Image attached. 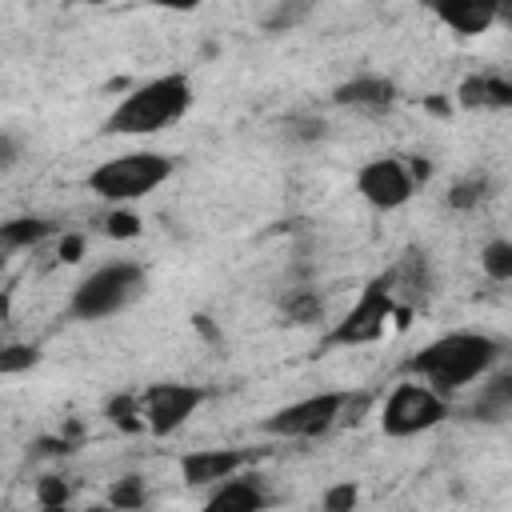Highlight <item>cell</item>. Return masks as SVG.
<instances>
[{"mask_svg": "<svg viewBox=\"0 0 512 512\" xmlns=\"http://www.w3.org/2000/svg\"><path fill=\"white\" fill-rule=\"evenodd\" d=\"M504 356V344L488 332H448L424 344L416 356L404 360L408 376H420L436 396L460 392L464 384L492 372V364Z\"/></svg>", "mask_w": 512, "mask_h": 512, "instance_id": "obj_1", "label": "cell"}, {"mask_svg": "<svg viewBox=\"0 0 512 512\" xmlns=\"http://www.w3.org/2000/svg\"><path fill=\"white\" fill-rule=\"evenodd\" d=\"M188 104H192L188 76L168 72V76H156V80L132 88L104 120V132L108 136H152L168 124H176L188 112Z\"/></svg>", "mask_w": 512, "mask_h": 512, "instance_id": "obj_2", "label": "cell"}, {"mask_svg": "<svg viewBox=\"0 0 512 512\" xmlns=\"http://www.w3.org/2000/svg\"><path fill=\"white\" fill-rule=\"evenodd\" d=\"M144 268L132 264V260H116V264H104L96 272H88L72 300H68V312L76 320H108L116 312H124L128 304H136L144 296Z\"/></svg>", "mask_w": 512, "mask_h": 512, "instance_id": "obj_3", "label": "cell"}, {"mask_svg": "<svg viewBox=\"0 0 512 512\" xmlns=\"http://www.w3.org/2000/svg\"><path fill=\"white\" fill-rule=\"evenodd\" d=\"M168 176H172V156H164V152H124V156L104 160V164L88 176V188H92L100 200L128 204V200L148 196V192H152L156 184H164Z\"/></svg>", "mask_w": 512, "mask_h": 512, "instance_id": "obj_4", "label": "cell"}, {"mask_svg": "<svg viewBox=\"0 0 512 512\" xmlns=\"http://www.w3.org/2000/svg\"><path fill=\"white\" fill-rule=\"evenodd\" d=\"M396 312V300H392V288H388V276H376L364 284L360 300L344 312V320H336V328L324 336L328 348H352V344H372L384 336L388 320Z\"/></svg>", "mask_w": 512, "mask_h": 512, "instance_id": "obj_5", "label": "cell"}, {"mask_svg": "<svg viewBox=\"0 0 512 512\" xmlns=\"http://www.w3.org/2000/svg\"><path fill=\"white\" fill-rule=\"evenodd\" d=\"M448 416V400L436 396L428 384H396L392 396L384 400L380 412V428L384 436H420L428 428H436Z\"/></svg>", "mask_w": 512, "mask_h": 512, "instance_id": "obj_6", "label": "cell"}, {"mask_svg": "<svg viewBox=\"0 0 512 512\" xmlns=\"http://www.w3.org/2000/svg\"><path fill=\"white\" fill-rule=\"evenodd\" d=\"M348 404V392H316V396H304L288 408H276L272 416H264V432L268 436H320L328 432L332 424H340V412Z\"/></svg>", "mask_w": 512, "mask_h": 512, "instance_id": "obj_7", "label": "cell"}, {"mask_svg": "<svg viewBox=\"0 0 512 512\" xmlns=\"http://www.w3.org/2000/svg\"><path fill=\"white\" fill-rule=\"evenodd\" d=\"M200 404H204V388H196V384H152L140 396L144 428L156 436H172Z\"/></svg>", "mask_w": 512, "mask_h": 512, "instance_id": "obj_8", "label": "cell"}, {"mask_svg": "<svg viewBox=\"0 0 512 512\" xmlns=\"http://www.w3.org/2000/svg\"><path fill=\"white\" fill-rule=\"evenodd\" d=\"M356 192H360L372 208L392 212V208H400V204L412 200L416 184H412L404 160H396V156H376V160H368V164L356 172Z\"/></svg>", "mask_w": 512, "mask_h": 512, "instance_id": "obj_9", "label": "cell"}, {"mask_svg": "<svg viewBox=\"0 0 512 512\" xmlns=\"http://www.w3.org/2000/svg\"><path fill=\"white\" fill-rule=\"evenodd\" d=\"M384 276H388L392 300H400L404 308H416L432 296V264H428L424 248H408Z\"/></svg>", "mask_w": 512, "mask_h": 512, "instance_id": "obj_10", "label": "cell"}, {"mask_svg": "<svg viewBox=\"0 0 512 512\" xmlns=\"http://www.w3.org/2000/svg\"><path fill=\"white\" fill-rule=\"evenodd\" d=\"M244 460H248V452H240V448H200L180 460V476L188 488L224 484L228 476H236L244 468Z\"/></svg>", "mask_w": 512, "mask_h": 512, "instance_id": "obj_11", "label": "cell"}, {"mask_svg": "<svg viewBox=\"0 0 512 512\" xmlns=\"http://www.w3.org/2000/svg\"><path fill=\"white\" fill-rule=\"evenodd\" d=\"M332 100H336V104H344V108L384 112V108L396 100V84H392L388 76H372V72H364V76L344 80V84L332 92Z\"/></svg>", "mask_w": 512, "mask_h": 512, "instance_id": "obj_12", "label": "cell"}, {"mask_svg": "<svg viewBox=\"0 0 512 512\" xmlns=\"http://www.w3.org/2000/svg\"><path fill=\"white\" fill-rule=\"evenodd\" d=\"M268 504L264 488L256 476H228L208 500L200 512H260Z\"/></svg>", "mask_w": 512, "mask_h": 512, "instance_id": "obj_13", "label": "cell"}, {"mask_svg": "<svg viewBox=\"0 0 512 512\" xmlns=\"http://www.w3.org/2000/svg\"><path fill=\"white\" fill-rule=\"evenodd\" d=\"M456 36H480L492 28V20L500 16V8L492 0H448V4H436L432 8Z\"/></svg>", "mask_w": 512, "mask_h": 512, "instance_id": "obj_14", "label": "cell"}, {"mask_svg": "<svg viewBox=\"0 0 512 512\" xmlns=\"http://www.w3.org/2000/svg\"><path fill=\"white\" fill-rule=\"evenodd\" d=\"M52 232H56V224L44 220V216H16V220H4V224H0V268H4L16 252L36 248L40 240H48Z\"/></svg>", "mask_w": 512, "mask_h": 512, "instance_id": "obj_15", "label": "cell"}, {"mask_svg": "<svg viewBox=\"0 0 512 512\" xmlns=\"http://www.w3.org/2000/svg\"><path fill=\"white\" fill-rule=\"evenodd\" d=\"M468 416H472V420H484V424L508 420V416H512V372L492 376V380L480 388V396L468 404Z\"/></svg>", "mask_w": 512, "mask_h": 512, "instance_id": "obj_16", "label": "cell"}, {"mask_svg": "<svg viewBox=\"0 0 512 512\" xmlns=\"http://www.w3.org/2000/svg\"><path fill=\"white\" fill-rule=\"evenodd\" d=\"M460 104L464 108H508L512 104V84L504 76H468L460 84Z\"/></svg>", "mask_w": 512, "mask_h": 512, "instance_id": "obj_17", "label": "cell"}, {"mask_svg": "<svg viewBox=\"0 0 512 512\" xmlns=\"http://www.w3.org/2000/svg\"><path fill=\"white\" fill-rule=\"evenodd\" d=\"M280 312H284V320L296 324V328L316 324V320H324V296H320L316 288H292V292L280 300Z\"/></svg>", "mask_w": 512, "mask_h": 512, "instance_id": "obj_18", "label": "cell"}, {"mask_svg": "<svg viewBox=\"0 0 512 512\" xmlns=\"http://www.w3.org/2000/svg\"><path fill=\"white\" fill-rule=\"evenodd\" d=\"M104 416H108V424L120 428V432H140V428H144V408H140V400L128 396V392L112 396V400L104 404Z\"/></svg>", "mask_w": 512, "mask_h": 512, "instance_id": "obj_19", "label": "cell"}, {"mask_svg": "<svg viewBox=\"0 0 512 512\" xmlns=\"http://www.w3.org/2000/svg\"><path fill=\"white\" fill-rule=\"evenodd\" d=\"M144 500H148V488L140 476H120L108 492V508H116V512H140Z\"/></svg>", "mask_w": 512, "mask_h": 512, "instance_id": "obj_20", "label": "cell"}, {"mask_svg": "<svg viewBox=\"0 0 512 512\" xmlns=\"http://www.w3.org/2000/svg\"><path fill=\"white\" fill-rule=\"evenodd\" d=\"M480 268L488 280H512V244L508 240H488L480 252Z\"/></svg>", "mask_w": 512, "mask_h": 512, "instance_id": "obj_21", "label": "cell"}, {"mask_svg": "<svg viewBox=\"0 0 512 512\" xmlns=\"http://www.w3.org/2000/svg\"><path fill=\"white\" fill-rule=\"evenodd\" d=\"M484 196H488V176H464V180H456V184L448 188V208L468 212V208H476Z\"/></svg>", "mask_w": 512, "mask_h": 512, "instance_id": "obj_22", "label": "cell"}, {"mask_svg": "<svg viewBox=\"0 0 512 512\" xmlns=\"http://www.w3.org/2000/svg\"><path fill=\"white\" fill-rule=\"evenodd\" d=\"M40 360L36 344H4L0 348V376H20Z\"/></svg>", "mask_w": 512, "mask_h": 512, "instance_id": "obj_23", "label": "cell"}, {"mask_svg": "<svg viewBox=\"0 0 512 512\" xmlns=\"http://www.w3.org/2000/svg\"><path fill=\"white\" fill-rule=\"evenodd\" d=\"M356 500H360L356 484H352V480H340V484L324 488V496H320V512H352Z\"/></svg>", "mask_w": 512, "mask_h": 512, "instance_id": "obj_24", "label": "cell"}, {"mask_svg": "<svg viewBox=\"0 0 512 512\" xmlns=\"http://www.w3.org/2000/svg\"><path fill=\"white\" fill-rule=\"evenodd\" d=\"M68 496H72V488L64 476H40V484H36L40 508H68Z\"/></svg>", "mask_w": 512, "mask_h": 512, "instance_id": "obj_25", "label": "cell"}, {"mask_svg": "<svg viewBox=\"0 0 512 512\" xmlns=\"http://www.w3.org/2000/svg\"><path fill=\"white\" fill-rule=\"evenodd\" d=\"M104 236H112V240H132V236H140V216L128 212V208L108 212V220H104Z\"/></svg>", "mask_w": 512, "mask_h": 512, "instance_id": "obj_26", "label": "cell"}, {"mask_svg": "<svg viewBox=\"0 0 512 512\" xmlns=\"http://www.w3.org/2000/svg\"><path fill=\"white\" fill-rule=\"evenodd\" d=\"M288 136H292V140H320V136H324V120H316V116H296V120H288Z\"/></svg>", "mask_w": 512, "mask_h": 512, "instance_id": "obj_27", "label": "cell"}, {"mask_svg": "<svg viewBox=\"0 0 512 512\" xmlns=\"http://www.w3.org/2000/svg\"><path fill=\"white\" fill-rule=\"evenodd\" d=\"M20 160V140L12 132H0V168H12Z\"/></svg>", "mask_w": 512, "mask_h": 512, "instance_id": "obj_28", "label": "cell"}, {"mask_svg": "<svg viewBox=\"0 0 512 512\" xmlns=\"http://www.w3.org/2000/svg\"><path fill=\"white\" fill-rule=\"evenodd\" d=\"M80 252H84V236H76V232H68V236H60V260H80Z\"/></svg>", "mask_w": 512, "mask_h": 512, "instance_id": "obj_29", "label": "cell"}, {"mask_svg": "<svg viewBox=\"0 0 512 512\" xmlns=\"http://www.w3.org/2000/svg\"><path fill=\"white\" fill-rule=\"evenodd\" d=\"M428 112H436V116H448V104H444V100H428Z\"/></svg>", "mask_w": 512, "mask_h": 512, "instance_id": "obj_30", "label": "cell"}, {"mask_svg": "<svg viewBox=\"0 0 512 512\" xmlns=\"http://www.w3.org/2000/svg\"><path fill=\"white\" fill-rule=\"evenodd\" d=\"M84 512H116V508H108V504H104V508H84Z\"/></svg>", "mask_w": 512, "mask_h": 512, "instance_id": "obj_31", "label": "cell"}, {"mask_svg": "<svg viewBox=\"0 0 512 512\" xmlns=\"http://www.w3.org/2000/svg\"><path fill=\"white\" fill-rule=\"evenodd\" d=\"M40 512H68V508H40Z\"/></svg>", "mask_w": 512, "mask_h": 512, "instance_id": "obj_32", "label": "cell"}, {"mask_svg": "<svg viewBox=\"0 0 512 512\" xmlns=\"http://www.w3.org/2000/svg\"><path fill=\"white\" fill-rule=\"evenodd\" d=\"M0 348H4V344H0Z\"/></svg>", "mask_w": 512, "mask_h": 512, "instance_id": "obj_33", "label": "cell"}]
</instances>
